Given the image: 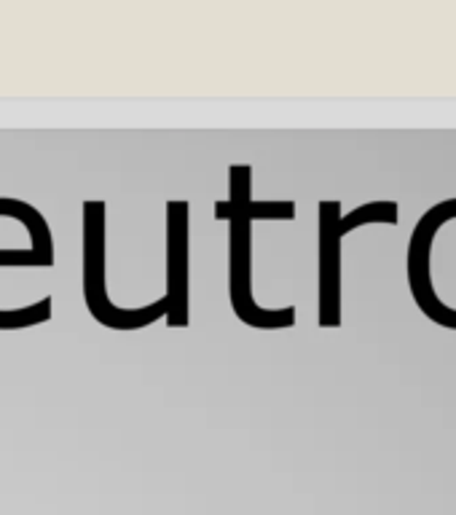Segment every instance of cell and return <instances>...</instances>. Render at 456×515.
Segmentation results:
<instances>
[{"label": "cell", "mask_w": 456, "mask_h": 515, "mask_svg": "<svg viewBox=\"0 0 456 515\" xmlns=\"http://www.w3.org/2000/svg\"><path fill=\"white\" fill-rule=\"evenodd\" d=\"M252 167H228V199L215 201V221L228 223V301L234 317L255 330H288L298 319L295 306L266 309L252 293Z\"/></svg>", "instance_id": "6da1fadb"}, {"label": "cell", "mask_w": 456, "mask_h": 515, "mask_svg": "<svg viewBox=\"0 0 456 515\" xmlns=\"http://www.w3.org/2000/svg\"><path fill=\"white\" fill-rule=\"evenodd\" d=\"M400 207L392 199L365 201L352 212H344L338 199H322L317 204V325L330 330L341 327V279H344V236L362 225H397Z\"/></svg>", "instance_id": "7a4b0ae2"}, {"label": "cell", "mask_w": 456, "mask_h": 515, "mask_svg": "<svg viewBox=\"0 0 456 515\" xmlns=\"http://www.w3.org/2000/svg\"><path fill=\"white\" fill-rule=\"evenodd\" d=\"M81 236H83V266H81V290L89 314L102 327L110 330H143L148 325L167 317L164 298L137 309H121L108 295L105 282V255H108V204L102 199H86L81 204Z\"/></svg>", "instance_id": "3957f363"}, {"label": "cell", "mask_w": 456, "mask_h": 515, "mask_svg": "<svg viewBox=\"0 0 456 515\" xmlns=\"http://www.w3.org/2000/svg\"><path fill=\"white\" fill-rule=\"evenodd\" d=\"M0 218L24 225L30 242H46L51 236V225L46 215H41L32 204L22 199L0 196ZM0 266H17V269H51L54 266V242L32 245L30 250H0ZM51 319V295L24 306V309H0V330H24L35 327Z\"/></svg>", "instance_id": "277c9868"}, {"label": "cell", "mask_w": 456, "mask_h": 515, "mask_svg": "<svg viewBox=\"0 0 456 515\" xmlns=\"http://www.w3.org/2000/svg\"><path fill=\"white\" fill-rule=\"evenodd\" d=\"M167 325L188 327L191 325V204L186 199L167 201Z\"/></svg>", "instance_id": "5b68a950"}]
</instances>
